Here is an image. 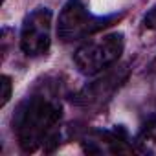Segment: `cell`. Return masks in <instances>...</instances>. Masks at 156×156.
I'll return each instance as SVG.
<instances>
[{
	"label": "cell",
	"instance_id": "1",
	"mask_svg": "<svg viewBox=\"0 0 156 156\" xmlns=\"http://www.w3.org/2000/svg\"><path fill=\"white\" fill-rule=\"evenodd\" d=\"M62 119V105L50 90H39L24 98L13 114V132L24 152L46 149L57 143Z\"/></svg>",
	"mask_w": 156,
	"mask_h": 156
},
{
	"label": "cell",
	"instance_id": "2",
	"mask_svg": "<svg viewBox=\"0 0 156 156\" xmlns=\"http://www.w3.org/2000/svg\"><path fill=\"white\" fill-rule=\"evenodd\" d=\"M118 19L119 15H94L81 0H68L59 13L57 35L62 42L83 41L103 31Z\"/></svg>",
	"mask_w": 156,
	"mask_h": 156
},
{
	"label": "cell",
	"instance_id": "3",
	"mask_svg": "<svg viewBox=\"0 0 156 156\" xmlns=\"http://www.w3.org/2000/svg\"><path fill=\"white\" fill-rule=\"evenodd\" d=\"M125 50L123 33H107L85 41L73 53V64L83 75H98L116 64Z\"/></svg>",
	"mask_w": 156,
	"mask_h": 156
},
{
	"label": "cell",
	"instance_id": "4",
	"mask_svg": "<svg viewBox=\"0 0 156 156\" xmlns=\"http://www.w3.org/2000/svg\"><path fill=\"white\" fill-rule=\"evenodd\" d=\"M51 19L48 8H35L30 11L20 26V50L28 57L46 55L51 46Z\"/></svg>",
	"mask_w": 156,
	"mask_h": 156
},
{
	"label": "cell",
	"instance_id": "5",
	"mask_svg": "<svg viewBox=\"0 0 156 156\" xmlns=\"http://www.w3.org/2000/svg\"><path fill=\"white\" fill-rule=\"evenodd\" d=\"M87 152H129L134 151L132 141L123 127H114L108 130H92L83 138Z\"/></svg>",
	"mask_w": 156,
	"mask_h": 156
},
{
	"label": "cell",
	"instance_id": "6",
	"mask_svg": "<svg viewBox=\"0 0 156 156\" xmlns=\"http://www.w3.org/2000/svg\"><path fill=\"white\" fill-rule=\"evenodd\" d=\"M118 83H119V75L118 73H110L108 77H105V79H98V81H94L90 87H87L79 96L75 98V103H79V105H94V103L105 99V96H110Z\"/></svg>",
	"mask_w": 156,
	"mask_h": 156
},
{
	"label": "cell",
	"instance_id": "7",
	"mask_svg": "<svg viewBox=\"0 0 156 156\" xmlns=\"http://www.w3.org/2000/svg\"><path fill=\"white\" fill-rule=\"evenodd\" d=\"M136 145L143 152H156V118H152L136 138Z\"/></svg>",
	"mask_w": 156,
	"mask_h": 156
},
{
	"label": "cell",
	"instance_id": "8",
	"mask_svg": "<svg viewBox=\"0 0 156 156\" xmlns=\"http://www.w3.org/2000/svg\"><path fill=\"white\" fill-rule=\"evenodd\" d=\"M2 88H4V94H2V107L8 105L9 98H11V81L8 75H2Z\"/></svg>",
	"mask_w": 156,
	"mask_h": 156
}]
</instances>
